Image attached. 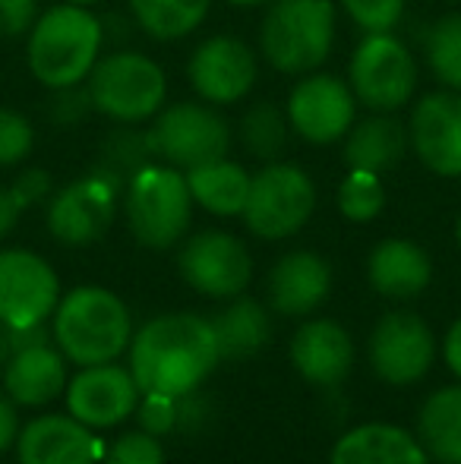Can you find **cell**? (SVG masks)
<instances>
[{
  "label": "cell",
  "instance_id": "cell-1",
  "mask_svg": "<svg viewBox=\"0 0 461 464\" xmlns=\"http://www.w3.org/2000/svg\"><path fill=\"white\" fill-rule=\"evenodd\" d=\"M130 372L142 395L184 398L222 361L212 319L199 313H161L130 342Z\"/></svg>",
  "mask_w": 461,
  "mask_h": 464
},
{
  "label": "cell",
  "instance_id": "cell-2",
  "mask_svg": "<svg viewBox=\"0 0 461 464\" xmlns=\"http://www.w3.org/2000/svg\"><path fill=\"white\" fill-rule=\"evenodd\" d=\"M105 23L92 13V6L54 4L38 13L29 29L25 63L29 73L44 89H63L86 82L101 57Z\"/></svg>",
  "mask_w": 461,
  "mask_h": 464
},
{
  "label": "cell",
  "instance_id": "cell-3",
  "mask_svg": "<svg viewBox=\"0 0 461 464\" xmlns=\"http://www.w3.org/2000/svg\"><path fill=\"white\" fill-rule=\"evenodd\" d=\"M51 338L76 367L111 363L133 342V319L114 291L99 285H80L63 294L57 304Z\"/></svg>",
  "mask_w": 461,
  "mask_h": 464
},
{
  "label": "cell",
  "instance_id": "cell-4",
  "mask_svg": "<svg viewBox=\"0 0 461 464\" xmlns=\"http://www.w3.org/2000/svg\"><path fill=\"white\" fill-rule=\"evenodd\" d=\"M335 44L332 0H272L259 23V54L284 76H307Z\"/></svg>",
  "mask_w": 461,
  "mask_h": 464
},
{
  "label": "cell",
  "instance_id": "cell-5",
  "mask_svg": "<svg viewBox=\"0 0 461 464\" xmlns=\"http://www.w3.org/2000/svg\"><path fill=\"white\" fill-rule=\"evenodd\" d=\"M120 206L136 244L146 250H171L190 231L197 202L184 171L165 161H152L127 180Z\"/></svg>",
  "mask_w": 461,
  "mask_h": 464
},
{
  "label": "cell",
  "instance_id": "cell-6",
  "mask_svg": "<svg viewBox=\"0 0 461 464\" xmlns=\"http://www.w3.org/2000/svg\"><path fill=\"white\" fill-rule=\"evenodd\" d=\"M95 114L114 123H149L168 104V76L142 51L101 54L86 80Z\"/></svg>",
  "mask_w": 461,
  "mask_h": 464
},
{
  "label": "cell",
  "instance_id": "cell-7",
  "mask_svg": "<svg viewBox=\"0 0 461 464\" xmlns=\"http://www.w3.org/2000/svg\"><path fill=\"white\" fill-rule=\"evenodd\" d=\"M155 161L190 171L209 165L231 152V123L216 104L206 102H174L165 104L146 127Z\"/></svg>",
  "mask_w": 461,
  "mask_h": 464
},
{
  "label": "cell",
  "instance_id": "cell-8",
  "mask_svg": "<svg viewBox=\"0 0 461 464\" xmlns=\"http://www.w3.org/2000/svg\"><path fill=\"white\" fill-rule=\"evenodd\" d=\"M316 212V184L301 165L265 161L250 180L244 225L259 240H284L303 231Z\"/></svg>",
  "mask_w": 461,
  "mask_h": 464
},
{
  "label": "cell",
  "instance_id": "cell-9",
  "mask_svg": "<svg viewBox=\"0 0 461 464\" xmlns=\"http://www.w3.org/2000/svg\"><path fill=\"white\" fill-rule=\"evenodd\" d=\"M348 86L357 104L373 114H399L418 92V63L392 32L363 35L351 54Z\"/></svg>",
  "mask_w": 461,
  "mask_h": 464
},
{
  "label": "cell",
  "instance_id": "cell-10",
  "mask_svg": "<svg viewBox=\"0 0 461 464\" xmlns=\"http://www.w3.org/2000/svg\"><path fill=\"white\" fill-rule=\"evenodd\" d=\"M123 199V184L92 168L67 187L54 189L48 199V231L63 246H89L108 234L114 225L117 206Z\"/></svg>",
  "mask_w": 461,
  "mask_h": 464
},
{
  "label": "cell",
  "instance_id": "cell-11",
  "mask_svg": "<svg viewBox=\"0 0 461 464\" xmlns=\"http://www.w3.org/2000/svg\"><path fill=\"white\" fill-rule=\"evenodd\" d=\"M180 278L212 300H231L246 291L253 278V256L240 237L228 231H199L184 240L178 256Z\"/></svg>",
  "mask_w": 461,
  "mask_h": 464
},
{
  "label": "cell",
  "instance_id": "cell-12",
  "mask_svg": "<svg viewBox=\"0 0 461 464\" xmlns=\"http://www.w3.org/2000/svg\"><path fill=\"white\" fill-rule=\"evenodd\" d=\"M61 304V278L32 250H0V325L25 329L48 323Z\"/></svg>",
  "mask_w": 461,
  "mask_h": 464
},
{
  "label": "cell",
  "instance_id": "cell-13",
  "mask_svg": "<svg viewBox=\"0 0 461 464\" xmlns=\"http://www.w3.org/2000/svg\"><path fill=\"white\" fill-rule=\"evenodd\" d=\"M288 123L310 146H332L348 136L357 121V98L348 80L332 73H307L284 102Z\"/></svg>",
  "mask_w": 461,
  "mask_h": 464
},
{
  "label": "cell",
  "instance_id": "cell-14",
  "mask_svg": "<svg viewBox=\"0 0 461 464\" xmlns=\"http://www.w3.org/2000/svg\"><path fill=\"white\" fill-rule=\"evenodd\" d=\"M187 80L199 102L228 108L244 102L259 80L256 51L237 35H209L187 63Z\"/></svg>",
  "mask_w": 461,
  "mask_h": 464
},
{
  "label": "cell",
  "instance_id": "cell-15",
  "mask_svg": "<svg viewBox=\"0 0 461 464\" xmlns=\"http://www.w3.org/2000/svg\"><path fill=\"white\" fill-rule=\"evenodd\" d=\"M437 338L418 313L395 310L376 323L370 335V367L389 385H411L430 372Z\"/></svg>",
  "mask_w": 461,
  "mask_h": 464
},
{
  "label": "cell",
  "instance_id": "cell-16",
  "mask_svg": "<svg viewBox=\"0 0 461 464\" xmlns=\"http://www.w3.org/2000/svg\"><path fill=\"white\" fill-rule=\"evenodd\" d=\"M70 417L86 423L89 430H111L136 414L142 392L130 367L120 363H95L82 367L63 389Z\"/></svg>",
  "mask_w": 461,
  "mask_h": 464
},
{
  "label": "cell",
  "instance_id": "cell-17",
  "mask_svg": "<svg viewBox=\"0 0 461 464\" xmlns=\"http://www.w3.org/2000/svg\"><path fill=\"white\" fill-rule=\"evenodd\" d=\"M408 136L418 161L439 178H461V92L439 89L411 108Z\"/></svg>",
  "mask_w": 461,
  "mask_h": 464
},
{
  "label": "cell",
  "instance_id": "cell-18",
  "mask_svg": "<svg viewBox=\"0 0 461 464\" xmlns=\"http://www.w3.org/2000/svg\"><path fill=\"white\" fill-rule=\"evenodd\" d=\"M16 459L19 464H99L105 442L76 417L42 414L19 427Z\"/></svg>",
  "mask_w": 461,
  "mask_h": 464
},
{
  "label": "cell",
  "instance_id": "cell-19",
  "mask_svg": "<svg viewBox=\"0 0 461 464\" xmlns=\"http://www.w3.org/2000/svg\"><path fill=\"white\" fill-rule=\"evenodd\" d=\"M332 291V269L313 250L284 253L269 272V304L282 316H310Z\"/></svg>",
  "mask_w": 461,
  "mask_h": 464
},
{
  "label": "cell",
  "instance_id": "cell-20",
  "mask_svg": "<svg viewBox=\"0 0 461 464\" xmlns=\"http://www.w3.org/2000/svg\"><path fill=\"white\" fill-rule=\"evenodd\" d=\"M291 363L307 382L332 389L354 367V342L335 319H307L291 338Z\"/></svg>",
  "mask_w": 461,
  "mask_h": 464
},
{
  "label": "cell",
  "instance_id": "cell-21",
  "mask_svg": "<svg viewBox=\"0 0 461 464\" xmlns=\"http://www.w3.org/2000/svg\"><path fill=\"white\" fill-rule=\"evenodd\" d=\"M67 357L54 344L13 351L4 363V392L19 408H44L67 389Z\"/></svg>",
  "mask_w": 461,
  "mask_h": 464
},
{
  "label": "cell",
  "instance_id": "cell-22",
  "mask_svg": "<svg viewBox=\"0 0 461 464\" xmlns=\"http://www.w3.org/2000/svg\"><path fill=\"white\" fill-rule=\"evenodd\" d=\"M367 278L376 294L389 300H411L424 294L433 281V263L414 240L389 237L373 246L367 259Z\"/></svg>",
  "mask_w": 461,
  "mask_h": 464
},
{
  "label": "cell",
  "instance_id": "cell-23",
  "mask_svg": "<svg viewBox=\"0 0 461 464\" xmlns=\"http://www.w3.org/2000/svg\"><path fill=\"white\" fill-rule=\"evenodd\" d=\"M411 136L408 127L395 114H370L363 121H354V127L345 136L341 159L354 171L386 174L408 155Z\"/></svg>",
  "mask_w": 461,
  "mask_h": 464
},
{
  "label": "cell",
  "instance_id": "cell-24",
  "mask_svg": "<svg viewBox=\"0 0 461 464\" xmlns=\"http://www.w3.org/2000/svg\"><path fill=\"white\" fill-rule=\"evenodd\" d=\"M329 464H430L420 440L392 423H363L335 442Z\"/></svg>",
  "mask_w": 461,
  "mask_h": 464
},
{
  "label": "cell",
  "instance_id": "cell-25",
  "mask_svg": "<svg viewBox=\"0 0 461 464\" xmlns=\"http://www.w3.org/2000/svg\"><path fill=\"white\" fill-rule=\"evenodd\" d=\"M187 174V187L197 206H203L206 212L218 215V218H234L244 215L246 196H250V180L253 174H246L244 165L225 159H216L209 165L190 168Z\"/></svg>",
  "mask_w": 461,
  "mask_h": 464
},
{
  "label": "cell",
  "instance_id": "cell-26",
  "mask_svg": "<svg viewBox=\"0 0 461 464\" xmlns=\"http://www.w3.org/2000/svg\"><path fill=\"white\" fill-rule=\"evenodd\" d=\"M212 329H216L222 361H244V357L259 354L272 335L265 306L244 294L231 297V304L212 316Z\"/></svg>",
  "mask_w": 461,
  "mask_h": 464
},
{
  "label": "cell",
  "instance_id": "cell-27",
  "mask_svg": "<svg viewBox=\"0 0 461 464\" xmlns=\"http://www.w3.org/2000/svg\"><path fill=\"white\" fill-rule=\"evenodd\" d=\"M418 440L439 464H461V382L433 392L418 414Z\"/></svg>",
  "mask_w": 461,
  "mask_h": 464
},
{
  "label": "cell",
  "instance_id": "cell-28",
  "mask_svg": "<svg viewBox=\"0 0 461 464\" xmlns=\"http://www.w3.org/2000/svg\"><path fill=\"white\" fill-rule=\"evenodd\" d=\"M212 0H130L133 23L155 42H180L206 23Z\"/></svg>",
  "mask_w": 461,
  "mask_h": 464
},
{
  "label": "cell",
  "instance_id": "cell-29",
  "mask_svg": "<svg viewBox=\"0 0 461 464\" xmlns=\"http://www.w3.org/2000/svg\"><path fill=\"white\" fill-rule=\"evenodd\" d=\"M291 123L284 108H278L275 102H256L246 108V114L240 117V146L246 149V155H253L256 161H278L288 146Z\"/></svg>",
  "mask_w": 461,
  "mask_h": 464
},
{
  "label": "cell",
  "instance_id": "cell-30",
  "mask_svg": "<svg viewBox=\"0 0 461 464\" xmlns=\"http://www.w3.org/2000/svg\"><path fill=\"white\" fill-rule=\"evenodd\" d=\"M152 161L155 152L146 130H139V123H117L111 133L101 140L95 168L105 171L108 178H114L117 184L127 187V180L146 165H152Z\"/></svg>",
  "mask_w": 461,
  "mask_h": 464
},
{
  "label": "cell",
  "instance_id": "cell-31",
  "mask_svg": "<svg viewBox=\"0 0 461 464\" xmlns=\"http://www.w3.org/2000/svg\"><path fill=\"white\" fill-rule=\"evenodd\" d=\"M424 57L439 86L461 92V13H446L427 25Z\"/></svg>",
  "mask_w": 461,
  "mask_h": 464
},
{
  "label": "cell",
  "instance_id": "cell-32",
  "mask_svg": "<svg viewBox=\"0 0 461 464\" xmlns=\"http://www.w3.org/2000/svg\"><path fill=\"white\" fill-rule=\"evenodd\" d=\"M386 208V187H382V174L373 171H354L348 168L345 180L339 187V212L348 221L367 225Z\"/></svg>",
  "mask_w": 461,
  "mask_h": 464
},
{
  "label": "cell",
  "instance_id": "cell-33",
  "mask_svg": "<svg viewBox=\"0 0 461 464\" xmlns=\"http://www.w3.org/2000/svg\"><path fill=\"white\" fill-rule=\"evenodd\" d=\"M35 149V127L32 121L16 108L0 104V171L4 168H16Z\"/></svg>",
  "mask_w": 461,
  "mask_h": 464
},
{
  "label": "cell",
  "instance_id": "cell-34",
  "mask_svg": "<svg viewBox=\"0 0 461 464\" xmlns=\"http://www.w3.org/2000/svg\"><path fill=\"white\" fill-rule=\"evenodd\" d=\"M341 6L363 35L392 32L405 16V0H341Z\"/></svg>",
  "mask_w": 461,
  "mask_h": 464
},
{
  "label": "cell",
  "instance_id": "cell-35",
  "mask_svg": "<svg viewBox=\"0 0 461 464\" xmlns=\"http://www.w3.org/2000/svg\"><path fill=\"white\" fill-rule=\"evenodd\" d=\"M105 464H165V449H161L158 436L146 433V430H133L123 433L108 446Z\"/></svg>",
  "mask_w": 461,
  "mask_h": 464
},
{
  "label": "cell",
  "instance_id": "cell-36",
  "mask_svg": "<svg viewBox=\"0 0 461 464\" xmlns=\"http://www.w3.org/2000/svg\"><path fill=\"white\" fill-rule=\"evenodd\" d=\"M89 114H95V108H92V98H89L86 82L51 89L48 121L54 123V127H76V123H82Z\"/></svg>",
  "mask_w": 461,
  "mask_h": 464
},
{
  "label": "cell",
  "instance_id": "cell-37",
  "mask_svg": "<svg viewBox=\"0 0 461 464\" xmlns=\"http://www.w3.org/2000/svg\"><path fill=\"white\" fill-rule=\"evenodd\" d=\"M136 414L146 433L161 436L171 433L178 427V398H165V395H142L136 404Z\"/></svg>",
  "mask_w": 461,
  "mask_h": 464
},
{
  "label": "cell",
  "instance_id": "cell-38",
  "mask_svg": "<svg viewBox=\"0 0 461 464\" xmlns=\"http://www.w3.org/2000/svg\"><path fill=\"white\" fill-rule=\"evenodd\" d=\"M38 19V0H0V38L29 35Z\"/></svg>",
  "mask_w": 461,
  "mask_h": 464
},
{
  "label": "cell",
  "instance_id": "cell-39",
  "mask_svg": "<svg viewBox=\"0 0 461 464\" xmlns=\"http://www.w3.org/2000/svg\"><path fill=\"white\" fill-rule=\"evenodd\" d=\"M10 189H13V196H16L19 206L32 208V206H38V202L51 199L54 180H51V174L44 171V168H25V171L10 184Z\"/></svg>",
  "mask_w": 461,
  "mask_h": 464
},
{
  "label": "cell",
  "instance_id": "cell-40",
  "mask_svg": "<svg viewBox=\"0 0 461 464\" xmlns=\"http://www.w3.org/2000/svg\"><path fill=\"white\" fill-rule=\"evenodd\" d=\"M16 436H19L16 404H13L6 395H0V455H4L10 446H16Z\"/></svg>",
  "mask_w": 461,
  "mask_h": 464
},
{
  "label": "cell",
  "instance_id": "cell-41",
  "mask_svg": "<svg viewBox=\"0 0 461 464\" xmlns=\"http://www.w3.org/2000/svg\"><path fill=\"white\" fill-rule=\"evenodd\" d=\"M6 338H10V354L23 348H35V344H48L51 332L44 323L38 325H25V329H6Z\"/></svg>",
  "mask_w": 461,
  "mask_h": 464
},
{
  "label": "cell",
  "instance_id": "cell-42",
  "mask_svg": "<svg viewBox=\"0 0 461 464\" xmlns=\"http://www.w3.org/2000/svg\"><path fill=\"white\" fill-rule=\"evenodd\" d=\"M25 208L16 202V196H13L10 187H0V240L10 237L13 231H16L19 225V215H23Z\"/></svg>",
  "mask_w": 461,
  "mask_h": 464
},
{
  "label": "cell",
  "instance_id": "cell-43",
  "mask_svg": "<svg viewBox=\"0 0 461 464\" xmlns=\"http://www.w3.org/2000/svg\"><path fill=\"white\" fill-rule=\"evenodd\" d=\"M443 357H446V363H449V370L456 372L458 382H461V316L456 319V323L449 325V332H446Z\"/></svg>",
  "mask_w": 461,
  "mask_h": 464
},
{
  "label": "cell",
  "instance_id": "cell-44",
  "mask_svg": "<svg viewBox=\"0 0 461 464\" xmlns=\"http://www.w3.org/2000/svg\"><path fill=\"white\" fill-rule=\"evenodd\" d=\"M225 4L237 6V10H256V6H269L272 0H225Z\"/></svg>",
  "mask_w": 461,
  "mask_h": 464
},
{
  "label": "cell",
  "instance_id": "cell-45",
  "mask_svg": "<svg viewBox=\"0 0 461 464\" xmlns=\"http://www.w3.org/2000/svg\"><path fill=\"white\" fill-rule=\"evenodd\" d=\"M10 357V338H6V325H0V367L6 363Z\"/></svg>",
  "mask_w": 461,
  "mask_h": 464
},
{
  "label": "cell",
  "instance_id": "cell-46",
  "mask_svg": "<svg viewBox=\"0 0 461 464\" xmlns=\"http://www.w3.org/2000/svg\"><path fill=\"white\" fill-rule=\"evenodd\" d=\"M63 4H76V6H95V4H101V0H63Z\"/></svg>",
  "mask_w": 461,
  "mask_h": 464
},
{
  "label": "cell",
  "instance_id": "cell-47",
  "mask_svg": "<svg viewBox=\"0 0 461 464\" xmlns=\"http://www.w3.org/2000/svg\"><path fill=\"white\" fill-rule=\"evenodd\" d=\"M456 240H458V246H461V215H458V221H456Z\"/></svg>",
  "mask_w": 461,
  "mask_h": 464
}]
</instances>
